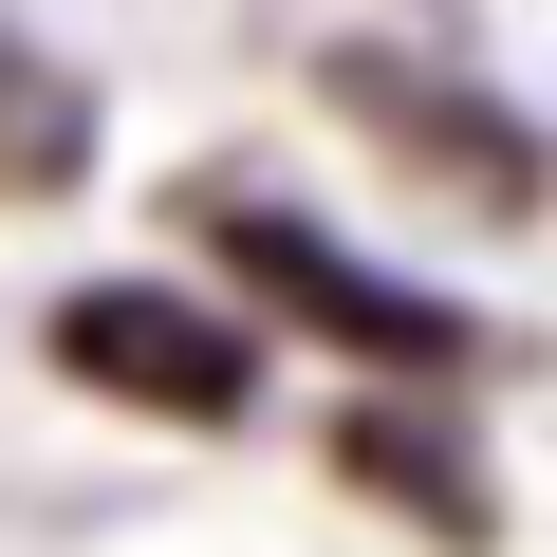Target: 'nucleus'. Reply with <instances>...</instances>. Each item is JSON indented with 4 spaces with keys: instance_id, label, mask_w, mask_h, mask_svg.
I'll return each instance as SVG.
<instances>
[{
    "instance_id": "obj_5",
    "label": "nucleus",
    "mask_w": 557,
    "mask_h": 557,
    "mask_svg": "<svg viewBox=\"0 0 557 557\" xmlns=\"http://www.w3.org/2000/svg\"><path fill=\"white\" fill-rule=\"evenodd\" d=\"M94 168V112H75V75L38 57V38H0V186H75Z\"/></svg>"
},
{
    "instance_id": "obj_3",
    "label": "nucleus",
    "mask_w": 557,
    "mask_h": 557,
    "mask_svg": "<svg viewBox=\"0 0 557 557\" xmlns=\"http://www.w3.org/2000/svg\"><path fill=\"white\" fill-rule=\"evenodd\" d=\"M335 112H372V149H409V168L465 186V205H539V131H520L502 94L428 75V57H335Z\"/></svg>"
},
{
    "instance_id": "obj_2",
    "label": "nucleus",
    "mask_w": 557,
    "mask_h": 557,
    "mask_svg": "<svg viewBox=\"0 0 557 557\" xmlns=\"http://www.w3.org/2000/svg\"><path fill=\"white\" fill-rule=\"evenodd\" d=\"M205 242L260 278V317H298V335H335V354H372V372H465V298L372 278V260H354V242H317L298 205H205Z\"/></svg>"
},
{
    "instance_id": "obj_1",
    "label": "nucleus",
    "mask_w": 557,
    "mask_h": 557,
    "mask_svg": "<svg viewBox=\"0 0 557 557\" xmlns=\"http://www.w3.org/2000/svg\"><path fill=\"white\" fill-rule=\"evenodd\" d=\"M57 372L112 391V409H168V428H242L260 409V335L186 278H75L57 298Z\"/></svg>"
},
{
    "instance_id": "obj_4",
    "label": "nucleus",
    "mask_w": 557,
    "mask_h": 557,
    "mask_svg": "<svg viewBox=\"0 0 557 557\" xmlns=\"http://www.w3.org/2000/svg\"><path fill=\"white\" fill-rule=\"evenodd\" d=\"M335 465H354L372 502H409V520H446V539H502V483H483L465 446H428V428H391V409H354V428H335Z\"/></svg>"
}]
</instances>
